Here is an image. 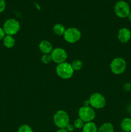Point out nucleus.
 Instances as JSON below:
<instances>
[{
	"label": "nucleus",
	"mask_w": 131,
	"mask_h": 132,
	"mask_svg": "<svg viewBox=\"0 0 131 132\" xmlns=\"http://www.w3.org/2000/svg\"><path fill=\"white\" fill-rule=\"evenodd\" d=\"M57 74L62 79H68L71 78L74 73V70L71 67V64L69 63L64 62L60 63L56 67Z\"/></svg>",
	"instance_id": "f257e3e1"
},
{
	"label": "nucleus",
	"mask_w": 131,
	"mask_h": 132,
	"mask_svg": "<svg viewBox=\"0 0 131 132\" xmlns=\"http://www.w3.org/2000/svg\"><path fill=\"white\" fill-rule=\"evenodd\" d=\"M53 122L59 128H66L69 124V117L64 110H59L53 116Z\"/></svg>",
	"instance_id": "f03ea898"
},
{
	"label": "nucleus",
	"mask_w": 131,
	"mask_h": 132,
	"mask_svg": "<svg viewBox=\"0 0 131 132\" xmlns=\"http://www.w3.org/2000/svg\"><path fill=\"white\" fill-rule=\"evenodd\" d=\"M20 29V24L19 21L15 19H8L4 23L3 30L5 34L9 36L15 35Z\"/></svg>",
	"instance_id": "7ed1b4c3"
},
{
	"label": "nucleus",
	"mask_w": 131,
	"mask_h": 132,
	"mask_svg": "<svg viewBox=\"0 0 131 132\" xmlns=\"http://www.w3.org/2000/svg\"><path fill=\"white\" fill-rule=\"evenodd\" d=\"M110 68L112 72L116 75L123 73L127 68V63L125 60L121 57H116L110 63Z\"/></svg>",
	"instance_id": "20e7f679"
},
{
	"label": "nucleus",
	"mask_w": 131,
	"mask_h": 132,
	"mask_svg": "<svg viewBox=\"0 0 131 132\" xmlns=\"http://www.w3.org/2000/svg\"><path fill=\"white\" fill-rule=\"evenodd\" d=\"M78 116L84 122H91L95 118V112L94 109L89 106H83L78 110Z\"/></svg>",
	"instance_id": "39448f33"
},
{
	"label": "nucleus",
	"mask_w": 131,
	"mask_h": 132,
	"mask_svg": "<svg viewBox=\"0 0 131 132\" xmlns=\"http://www.w3.org/2000/svg\"><path fill=\"white\" fill-rule=\"evenodd\" d=\"M114 12L117 16L120 18H128L130 12V9L126 1H119L115 4Z\"/></svg>",
	"instance_id": "423d86ee"
},
{
	"label": "nucleus",
	"mask_w": 131,
	"mask_h": 132,
	"mask_svg": "<svg viewBox=\"0 0 131 132\" xmlns=\"http://www.w3.org/2000/svg\"><path fill=\"white\" fill-rule=\"evenodd\" d=\"M89 104L92 108L101 109L104 108L106 104V100L104 95L99 93H95L92 94L89 98Z\"/></svg>",
	"instance_id": "0eeeda50"
},
{
	"label": "nucleus",
	"mask_w": 131,
	"mask_h": 132,
	"mask_svg": "<svg viewBox=\"0 0 131 132\" xmlns=\"http://www.w3.org/2000/svg\"><path fill=\"white\" fill-rule=\"evenodd\" d=\"M81 37V32L76 28H69L66 30L64 34V38L69 43H74L79 41Z\"/></svg>",
	"instance_id": "6e6552de"
},
{
	"label": "nucleus",
	"mask_w": 131,
	"mask_h": 132,
	"mask_svg": "<svg viewBox=\"0 0 131 132\" xmlns=\"http://www.w3.org/2000/svg\"><path fill=\"white\" fill-rule=\"evenodd\" d=\"M50 54L53 61L57 63L58 64L66 62L68 57L66 52L61 48H57L53 49Z\"/></svg>",
	"instance_id": "1a4fd4ad"
},
{
	"label": "nucleus",
	"mask_w": 131,
	"mask_h": 132,
	"mask_svg": "<svg viewBox=\"0 0 131 132\" xmlns=\"http://www.w3.org/2000/svg\"><path fill=\"white\" fill-rule=\"evenodd\" d=\"M131 37V32L127 28H122L118 32V39L121 43H125L130 40Z\"/></svg>",
	"instance_id": "9d476101"
},
{
	"label": "nucleus",
	"mask_w": 131,
	"mask_h": 132,
	"mask_svg": "<svg viewBox=\"0 0 131 132\" xmlns=\"http://www.w3.org/2000/svg\"><path fill=\"white\" fill-rule=\"evenodd\" d=\"M40 50L44 54H50L53 50L52 45L47 40H43L39 44Z\"/></svg>",
	"instance_id": "9b49d317"
},
{
	"label": "nucleus",
	"mask_w": 131,
	"mask_h": 132,
	"mask_svg": "<svg viewBox=\"0 0 131 132\" xmlns=\"http://www.w3.org/2000/svg\"><path fill=\"white\" fill-rule=\"evenodd\" d=\"M121 130L125 132H131V118L126 117L123 119L120 123Z\"/></svg>",
	"instance_id": "f8f14e48"
},
{
	"label": "nucleus",
	"mask_w": 131,
	"mask_h": 132,
	"mask_svg": "<svg viewBox=\"0 0 131 132\" xmlns=\"http://www.w3.org/2000/svg\"><path fill=\"white\" fill-rule=\"evenodd\" d=\"M98 129L96 124L92 121L86 122L82 128L83 132H98Z\"/></svg>",
	"instance_id": "ddd939ff"
},
{
	"label": "nucleus",
	"mask_w": 131,
	"mask_h": 132,
	"mask_svg": "<svg viewBox=\"0 0 131 132\" xmlns=\"http://www.w3.org/2000/svg\"><path fill=\"white\" fill-rule=\"evenodd\" d=\"M3 45L8 48H11L15 45V39L12 36L6 35L3 38Z\"/></svg>",
	"instance_id": "4468645a"
},
{
	"label": "nucleus",
	"mask_w": 131,
	"mask_h": 132,
	"mask_svg": "<svg viewBox=\"0 0 131 132\" xmlns=\"http://www.w3.org/2000/svg\"><path fill=\"white\" fill-rule=\"evenodd\" d=\"M98 132H114V126L110 122H105L98 128Z\"/></svg>",
	"instance_id": "2eb2a0df"
},
{
	"label": "nucleus",
	"mask_w": 131,
	"mask_h": 132,
	"mask_svg": "<svg viewBox=\"0 0 131 132\" xmlns=\"http://www.w3.org/2000/svg\"><path fill=\"white\" fill-rule=\"evenodd\" d=\"M66 30V29L65 27L63 24H59V23L55 24L53 27V31L57 36H64Z\"/></svg>",
	"instance_id": "dca6fc26"
},
{
	"label": "nucleus",
	"mask_w": 131,
	"mask_h": 132,
	"mask_svg": "<svg viewBox=\"0 0 131 132\" xmlns=\"http://www.w3.org/2000/svg\"><path fill=\"white\" fill-rule=\"evenodd\" d=\"M71 67L73 68V69L74 70H79L82 68V62L80 60H74L72 62L71 64Z\"/></svg>",
	"instance_id": "f3484780"
},
{
	"label": "nucleus",
	"mask_w": 131,
	"mask_h": 132,
	"mask_svg": "<svg viewBox=\"0 0 131 132\" xmlns=\"http://www.w3.org/2000/svg\"><path fill=\"white\" fill-rule=\"evenodd\" d=\"M17 132H33V131L29 125H23L18 128Z\"/></svg>",
	"instance_id": "a211bd4d"
},
{
	"label": "nucleus",
	"mask_w": 131,
	"mask_h": 132,
	"mask_svg": "<svg viewBox=\"0 0 131 132\" xmlns=\"http://www.w3.org/2000/svg\"><path fill=\"white\" fill-rule=\"evenodd\" d=\"M41 61L44 64H49L52 61L51 54H44L41 57Z\"/></svg>",
	"instance_id": "6ab92c4d"
},
{
	"label": "nucleus",
	"mask_w": 131,
	"mask_h": 132,
	"mask_svg": "<svg viewBox=\"0 0 131 132\" xmlns=\"http://www.w3.org/2000/svg\"><path fill=\"white\" fill-rule=\"evenodd\" d=\"M84 124H85L84 122H83V121H82L81 119L78 118L74 121V124H73V125H74V128L80 129V128H83Z\"/></svg>",
	"instance_id": "aec40b11"
},
{
	"label": "nucleus",
	"mask_w": 131,
	"mask_h": 132,
	"mask_svg": "<svg viewBox=\"0 0 131 132\" xmlns=\"http://www.w3.org/2000/svg\"><path fill=\"white\" fill-rule=\"evenodd\" d=\"M6 7V2L5 0H0V13L4 11Z\"/></svg>",
	"instance_id": "412c9836"
},
{
	"label": "nucleus",
	"mask_w": 131,
	"mask_h": 132,
	"mask_svg": "<svg viewBox=\"0 0 131 132\" xmlns=\"http://www.w3.org/2000/svg\"><path fill=\"white\" fill-rule=\"evenodd\" d=\"M123 89H124V90L125 92H130L131 90V83H130V82H127V83H125L124 85V86H123Z\"/></svg>",
	"instance_id": "4be33fe9"
},
{
	"label": "nucleus",
	"mask_w": 131,
	"mask_h": 132,
	"mask_svg": "<svg viewBox=\"0 0 131 132\" xmlns=\"http://www.w3.org/2000/svg\"><path fill=\"white\" fill-rule=\"evenodd\" d=\"M74 125H71V124H70L69 123V125H68V126H67V127L66 128V129L67 130H68V132H72L73 131V130H74Z\"/></svg>",
	"instance_id": "5701e85b"
},
{
	"label": "nucleus",
	"mask_w": 131,
	"mask_h": 132,
	"mask_svg": "<svg viewBox=\"0 0 131 132\" xmlns=\"http://www.w3.org/2000/svg\"><path fill=\"white\" fill-rule=\"evenodd\" d=\"M5 36H6V34H5V31H4L3 28H0V41L3 39Z\"/></svg>",
	"instance_id": "b1692460"
},
{
	"label": "nucleus",
	"mask_w": 131,
	"mask_h": 132,
	"mask_svg": "<svg viewBox=\"0 0 131 132\" xmlns=\"http://www.w3.org/2000/svg\"><path fill=\"white\" fill-rule=\"evenodd\" d=\"M57 132H68V131L66 128H59Z\"/></svg>",
	"instance_id": "393cba45"
},
{
	"label": "nucleus",
	"mask_w": 131,
	"mask_h": 132,
	"mask_svg": "<svg viewBox=\"0 0 131 132\" xmlns=\"http://www.w3.org/2000/svg\"><path fill=\"white\" fill-rule=\"evenodd\" d=\"M128 20H129L131 22V11H130V12L129 15H128Z\"/></svg>",
	"instance_id": "a878e982"
},
{
	"label": "nucleus",
	"mask_w": 131,
	"mask_h": 132,
	"mask_svg": "<svg viewBox=\"0 0 131 132\" xmlns=\"http://www.w3.org/2000/svg\"><path fill=\"white\" fill-rule=\"evenodd\" d=\"M130 2H131V0H130Z\"/></svg>",
	"instance_id": "bb28decb"
}]
</instances>
